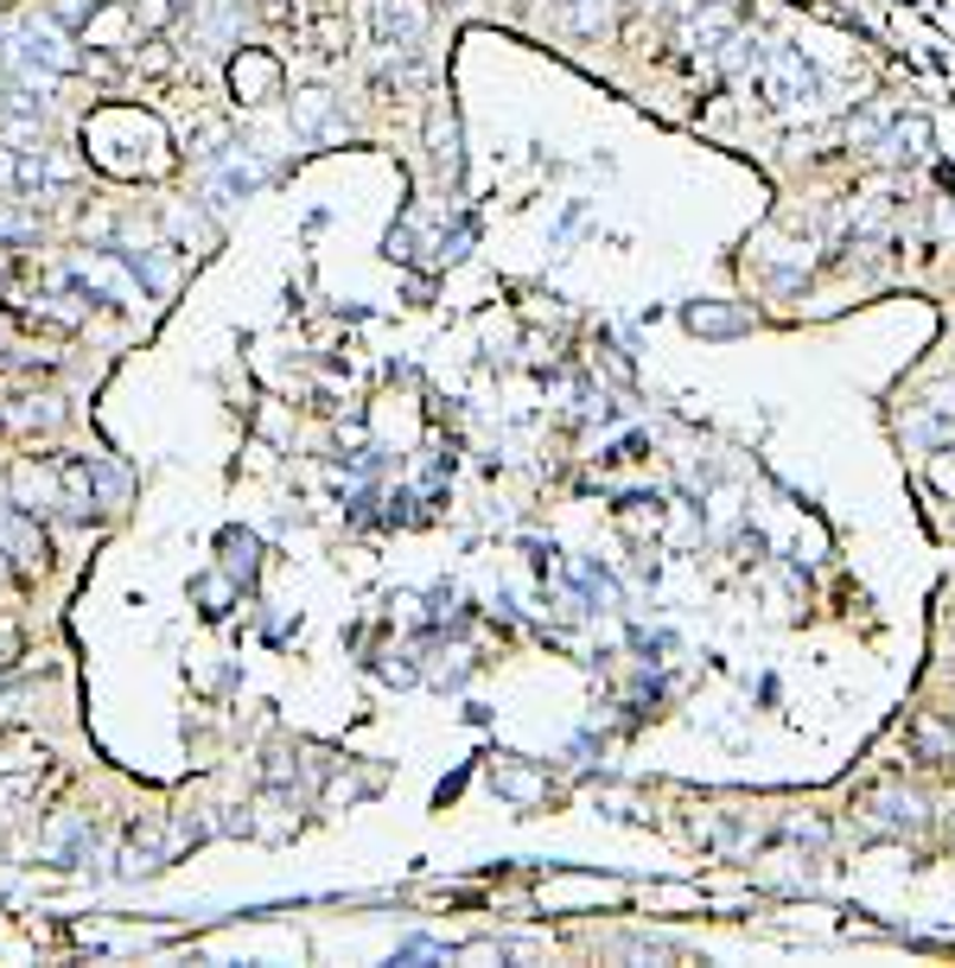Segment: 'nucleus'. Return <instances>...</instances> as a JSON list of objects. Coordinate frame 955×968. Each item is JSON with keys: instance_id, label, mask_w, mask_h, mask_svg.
Instances as JSON below:
<instances>
[{"instance_id": "obj_2", "label": "nucleus", "mask_w": 955, "mask_h": 968, "mask_svg": "<svg viewBox=\"0 0 955 968\" xmlns=\"http://www.w3.org/2000/svg\"><path fill=\"white\" fill-rule=\"evenodd\" d=\"M917 153H924V122L892 127V134H885V159H917Z\"/></svg>"}, {"instance_id": "obj_4", "label": "nucleus", "mask_w": 955, "mask_h": 968, "mask_svg": "<svg viewBox=\"0 0 955 968\" xmlns=\"http://www.w3.org/2000/svg\"><path fill=\"white\" fill-rule=\"evenodd\" d=\"M688 326H707V331H733V326H746V312H688Z\"/></svg>"}, {"instance_id": "obj_1", "label": "nucleus", "mask_w": 955, "mask_h": 968, "mask_svg": "<svg viewBox=\"0 0 955 968\" xmlns=\"http://www.w3.org/2000/svg\"><path fill=\"white\" fill-rule=\"evenodd\" d=\"M873 803H879L885 815H892V822H904V828H917V822H924V803H917V796H899V790H879Z\"/></svg>"}, {"instance_id": "obj_3", "label": "nucleus", "mask_w": 955, "mask_h": 968, "mask_svg": "<svg viewBox=\"0 0 955 968\" xmlns=\"http://www.w3.org/2000/svg\"><path fill=\"white\" fill-rule=\"evenodd\" d=\"M917 739H924L930 752H949V759H955V727H936V720H924V727H917Z\"/></svg>"}]
</instances>
